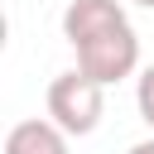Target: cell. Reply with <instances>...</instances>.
Listing matches in <instances>:
<instances>
[{
  "label": "cell",
  "instance_id": "277c9868",
  "mask_svg": "<svg viewBox=\"0 0 154 154\" xmlns=\"http://www.w3.org/2000/svg\"><path fill=\"white\" fill-rule=\"evenodd\" d=\"M135 106H140V120L154 130V63L140 67V77H135Z\"/></svg>",
  "mask_w": 154,
  "mask_h": 154
},
{
  "label": "cell",
  "instance_id": "8992f818",
  "mask_svg": "<svg viewBox=\"0 0 154 154\" xmlns=\"http://www.w3.org/2000/svg\"><path fill=\"white\" fill-rule=\"evenodd\" d=\"M130 5H144V10H154V0H130Z\"/></svg>",
  "mask_w": 154,
  "mask_h": 154
},
{
  "label": "cell",
  "instance_id": "5b68a950",
  "mask_svg": "<svg viewBox=\"0 0 154 154\" xmlns=\"http://www.w3.org/2000/svg\"><path fill=\"white\" fill-rule=\"evenodd\" d=\"M125 154H154V140H140V144H130Z\"/></svg>",
  "mask_w": 154,
  "mask_h": 154
},
{
  "label": "cell",
  "instance_id": "6da1fadb",
  "mask_svg": "<svg viewBox=\"0 0 154 154\" xmlns=\"http://www.w3.org/2000/svg\"><path fill=\"white\" fill-rule=\"evenodd\" d=\"M63 38L77 53V67L101 87H116L140 72V38L120 0H67Z\"/></svg>",
  "mask_w": 154,
  "mask_h": 154
},
{
  "label": "cell",
  "instance_id": "3957f363",
  "mask_svg": "<svg viewBox=\"0 0 154 154\" xmlns=\"http://www.w3.org/2000/svg\"><path fill=\"white\" fill-rule=\"evenodd\" d=\"M67 140H72V135H67L53 116H34V120L10 125L5 154H67Z\"/></svg>",
  "mask_w": 154,
  "mask_h": 154
},
{
  "label": "cell",
  "instance_id": "7a4b0ae2",
  "mask_svg": "<svg viewBox=\"0 0 154 154\" xmlns=\"http://www.w3.org/2000/svg\"><path fill=\"white\" fill-rule=\"evenodd\" d=\"M48 116L67 135H91L106 116V87L96 77H87L82 67H67L48 82Z\"/></svg>",
  "mask_w": 154,
  "mask_h": 154
}]
</instances>
